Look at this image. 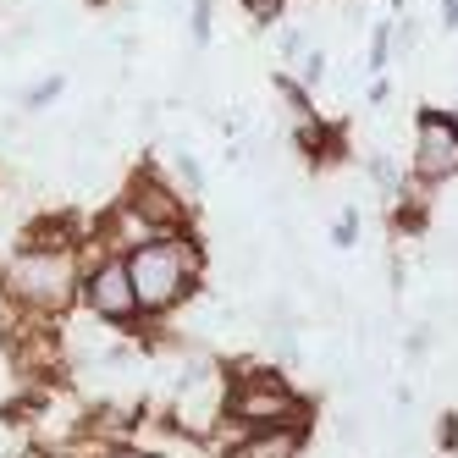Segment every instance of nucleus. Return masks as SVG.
I'll use <instances>...</instances> for the list:
<instances>
[{
	"instance_id": "f257e3e1",
	"label": "nucleus",
	"mask_w": 458,
	"mask_h": 458,
	"mask_svg": "<svg viewBox=\"0 0 458 458\" xmlns=\"http://www.w3.org/2000/svg\"><path fill=\"white\" fill-rule=\"evenodd\" d=\"M127 276H133L144 326L155 337V332H166L172 315H182L210 287V243H205L199 226H188V233H160L144 249L127 254Z\"/></svg>"
},
{
	"instance_id": "f03ea898",
	"label": "nucleus",
	"mask_w": 458,
	"mask_h": 458,
	"mask_svg": "<svg viewBox=\"0 0 458 458\" xmlns=\"http://www.w3.org/2000/svg\"><path fill=\"white\" fill-rule=\"evenodd\" d=\"M83 243H12L0 259L12 315L28 320H72L78 315V282H83Z\"/></svg>"
},
{
	"instance_id": "7ed1b4c3",
	"label": "nucleus",
	"mask_w": 458,
	"mask_h": 458,
	"mask_svg": "<svg viewBox=\"0 0 458 458\" xmlns=\"http://www.w3.org/2000/svg\"><path fill=\"white\" fill-rule=\"evenodd\" d=\"M226 392H221V409L243 420L249 431H276V425H310L315 431V403L304 386H293V376L271 359H233L221 365Z\"/></svg>"
},
{
	"instance_id": "20e7f679",
	"label": "nucleus",
	"mask_w": 458,
	"mask_h": 458,
	"mask_svg": "<svg viewBox=\"0 0 458 458\" xmlns=\"http://www.w3.org/2000/svg\"><path fill=\"white\" fill-rule=\"evenodd\" d=\"M83 282H78V310L89 320H100L106 332L116 337H133L144 348L149 337V326H144V310H139V293H133V276H127V259L122 254H106V249H94L83 238Z\"/></svg>"
},
{
	"instance_id": "39448f33",
	"label": "nucleus",
	"mask_w": 458,
	"mask_h": 458,
	"mask_svg": "<svg viewBox=\"0 0 458 458\" xmlns=\"http://www.w3.org/2000/svg\"><path fill=\"white\" fill-rule=\"evenodd\" d=\"M116 199L133 205V210L155 226V233H188L193 216H199V205H193L188 193L172 182V172H160V160H155V155H144V160H139L133 177L122 182Z\"/></svg>"
},
{
	"instance_id": "423d86ee",
	"label": "nucleus",
	"mask_w": 458,
	"mask_h": 458,
	"mask_svg": "<svg viewBox=\"0 0 458 458\" xmlns=\"http://www.w3.org/2000/svg\"><path fill=\"white\" fill-rule=\"evenodd\" d=\"M409 177L420 188H447V182H458V111H447V106H420L414 111Z\"/></svg>"
},
{
	"instance_id": "0eeeda50",
	"label": "nucleus",
	"mask_w": 458,
	"mask_h": 458,
	"mask_svg": "<svg viewBox=\"0 0 458 458\" xmlns=\"http://www.w3.org/2000/svg\"><path fill=\"white\" fill-rule=\"evenodd\" d=\"M226 458H310V425H276V431H249Z\"/></svg>"
},
{
	"instance_id": "6e6552de",
	"label": "nucleus",
	"mask_w": 458,
	"mask_h": 458,
	"mask_svg": "<svg viewBox=\"0 0 458 458\" xmlns=\"http://www.w3.org/2000/svg\"><path fill=\"white\" fill-rule=\"evenodd\" d=\"M365 177L376 182V199L392 210V205H403V193H409V177L398 172V160H392L386 149H370L365 155Z\"/></svg>"
},
{
	"instance_id": "1a4fd4ad",
	"label": "nucleus",
	"mask_w": 458,
	"mask_h": 458,
	"mask_svg": "<svg viewBox=\"0 0 458 458\" xmlns=\"http://www.w3.org/2000/svg\"><path fill=\"white\" fill-rule=\"evenodd\" d=\"M61 94H67V72H45V78H34V83H22V89H17V111H22L28 122H39V116L55 111Z\"/></svg>"
},
{
	"instance_id": "9d476101",
	"label": "nucleus",
	"mask_w": 458,
	"mask_h": 458,
	"mask_svg": "<svg viewBox=\"0 0 458 458\" xmlns=\"http://www.w3.org/2000/svg\"><path fill=\"white\" fill-rule=\"evenodd\" d=\"M166 166H172V182L188 193L193 205H199L205 193H210V177H205V166H199V155H193L182 139H177V144H166Z\"/></svg>"
},
{
	"instance_id": "9b49d317",
	"label": "nucleus",
	"mask_w": 458,
	"mask_h": 458,
	"mask_svg": "<svg viewBox=\"0 0 458 458\" xmlns=\"http://www.w3.org/2000/svg\"><path fill=\"white\" fill-rule=\"evenodd\" d=\"M188 45L199 55L216 45V0H188Z\"/></svg>"
},
{
	"instance_id": "f8f14e48",
	"label": "nucleus",
	"mask_w": 458,
	"mask_h": 458,
	"mask_svg": "<svg viewBox=\"0 0 458 458\" xmlns=\"http://www.w3.org/2000/svg\"><path fill=\"white\" fill-rule=\"evenodd\" d=\"M238 6L249 12V22L266 34V28H282L287 22V0H238Z\"/></svg>"
},
{
	"instance_id": "ddd939ff",
	"label": "nucleus",
	"mask_w": 458,
	"mask_h": 458,
	"mask_svg": "<svg viewBox=\"0 0 458 458\" xmlns=\"http://www.w3.org/2000/svg\"><path fill=\"white\" fill-rule=\"evenodd\" d=\"M282 72H293V78H299V83L315 94V83L326 78V50H320V45H310V50H304L299 61H293V67H282Z\"/></svg>"
},
{
	"instance_id": "4468645a",
	"label": "nucleus",
	"mask_w": 458,
	"mask_h": 458,
	"mask_svg": "<svg viewBox=\"0 0 458 458\" xmlns=\"http://www.w3.org/2000/svg\"><path fill=\"white\" fill-rule=\"evenodd\" d=\"M365 67H370L376 78H386V67H392V17L370 28V61H365Z\"/></svg>"
},
{
	"instance_id": "2eb2a0df",
	"label": "nucleus",
	"mask_w": 458,
	"mask_h": 458,
	"mask_svg": "<svg viewBox=\"0 0 458 458\" xmlns=\"http://www.w3.org/2000/svg\"><path fill=\"white\" fill-rule=\"evenodd\" d=\"M359 226H365V221H359V210H353V205H343V210H337V221H332V249H337V254L359 249Z\"/></svg>"
},
{
	"instance_id": "dca6fc26",
	"label": "nucleus",
	"mask_w": 458,
	"mask_h": 458,
	"mask_svg": "<svg viewBox=\"0 0 458 458\" xmlns=\"http://www.w3.org/2000/svg\"><path fill=\"white\" fill-rule=\"evenodd\" d=\"M310 45H315V39H310V28H287V22L276 28V55L287 61V67H293V61H299Z\"/></svg>"
},
{
	"instance_id": "f3484780",
	"label": "nucleus",
	"mask_w": 458,
	"mask_h": 458,
	"mask_svg": "<svg viewBox=\"0 0 458 458\" xmlns=\"http://www.w3.org/2000/svg\"><path fill=\"white\" fill-rule=\"evenodd\" d=\"M100 458H166V453H155L149 442H127V447H106Z\"/></svg>"
},
{
	"instance_id": "a211bd4d",
	"label": "nucleus",
	"mask_w": 458,
	"mask_h": 458,
	"mask_svg": "<svg viewBox=\"0 0 458 458\" xmlns=\"http://www.w3.org/2000/svg\"><path fill=\"white\" fill-rule=\"evenodd\" d=\"M437 442H442L447 453H458V414H442V420H437Z\"/></svg>"
},
{
	"instance_id": "6ab92c4d",
	"label": "nucleus",
	"mask_w": 458,
	"mask_h": 458,
	"mask_svg": "<svg viewBox=\"0 0 458 458\" xmlns=\"http://www.w3.org/2000/svg\"><path fill=\"white\" fill-rule=\"evenodd\" d=\"M386 100H392V83L376 78V83H370V106H386Z\"/></svg>"
},
{
	"instance_id": "aec40b11",
	"label": "nucleus",
	"mask_w": 458,
	"mask_h": 458,
	"mask_svg": "<svg viewBox=\"0 0 458 458\" xmlns=\"http://www.w3.org/2000/svg\"><path fill=\"white\" fill-rule=\"evenodd\" d=\"M17 458H67V453H55V447H39V442H28Z\"/></svg>"
},
{
	"instance_id": "412c9836",
	"label": "nucleus",
	"mask_w": 458,
	"mask_h": 458,
	"mask_svg": "<svg viewBox=\"0 0 458 458\" xmlns=\"http://www.w3.org/2000/svg\"><path fill=\"white\" fill-rule=\"evenodd\" d=\"M442 28H458V0H442Z\"/></svg>"
},
{
	"instance_id": "4be33fe9",
	"label": "nucleus",
	"mask_w": 458,
	"mask_h": 458,
	"mask_svg": "<svg viewBox=\"0 0 458 458\" xmlns=\"http://www.w3.org/2000/svg\"><path fill=\"white\" fill-rule=\"evenodd\" d=\"M6 320H12V299H6V282H0V332H6Z\"/></svg>"
},
{
	"instance_id": "5701e85b",
	"label": "nucleus",
	"mask_w": 458,
	"mask_h": 458,
	"mask_svg": "<svg viewBox=\"0 0 458 458\" xmlns=\"http://www.w3.org/2000/svg\"><path fill=\"white\" fill-rule=\"evenodd\" d=\"M89 6H106V0H89Z\"/></svg>"
}]
</instances>
